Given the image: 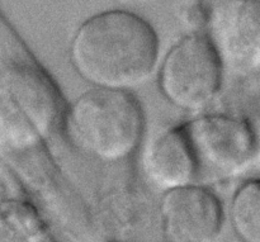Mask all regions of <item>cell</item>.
<instances>
[{
	"label": "cell",
	"instance_id": "6da1fadb",
	"mask_svg": "<svg viewBox=\"0 0 260 242\" xmlns=\"http://www.w3.org/2000/svg\"><path fill=\"white\" fill-rule=\"evenodd\" d=\"M157 55L154 28L126 10H108L86 19L70 45V61L84 80L95 88L119 91L146 83Z\"/></svg>",
	"mask_w": 260,
	"mask_h": 242
},
{
	"label": "cell",
	"instance_id": "7a4b0ae2",
	"mask_svg": "<svg viewBox=\"0 0 260 242\" xmlns=\"http://www.w3.org/2000/svg\"><path fill=\"white\" fill-rule=\"evenodd\" d=\"M69 137L98 161L114 164L137 150L144 132V116L128 91L95 88L79 96L68 112Z\"/></svg>",
	"mask_w": 260,
	"mask_h": 242
},
{
	"label": "cell",
	"instance_id": "3957f363",
	"mask_svg": "<svg viewBox=\"0 0 260 242\" xmlns=\"http://www.w3.org/2000/svg\"><path fill=\"white\" fill-rule=\"evenodd\" d=\"M60 116V99L47 76L27 66L0 75V140L29 147L47 139Z\"/></svg>",
	"mask_w": 260,
	"mask_h": 242
},
{
	"label": "cell",
	"instance_id": "277c9868",
	"mask_svg": "<svg viewBox=\"0 0 260 242\" xmlns=\"http://www.w3.org/2000/svg\"><path fill=\"white\" fill-rule=\"evenodd\" d=\"M223 66L211 38L192 34L167 53L159 73V85L168 101L183 111L205 108L216 98Z\"/></svg>",
	"mask_w": 260,
	"mask_h": 242
},
{
	"label": "cell",
	"instance_id": "5b68a950",
	"mask_svg": "<svg viewBox=\"0 0 260 242\" xmlns=\"http://www.w3.org/2000/svg\"><path fill=\"white\" fill-rule=\"evenodd\" d=\"M197 167L221 178H233L253 167L259 141L246 121L229 116H205L183 127Z\"/></svg>",
	"mask_w": 260,
	"mask_h": 242
},
{
	"label": "cell",
	"instance_id": "8992f818",
	"mask_svg": "<svg viewBox=\"0 0 260 242\" xmlns=\"http://www.w3.org/2000/svg\"><path fill=\"white\" fill-rule=\"evenodd\" d=\"M160 216L167 242H216L223 227L218 198L193 184L165 192Z\"/></svg>",
	"mask_w": 260,
	"mask_h": 242
},
{
	"label": "cell",
	"instance_id": "52a82bcc",
	"mask_svg": "<svg viewBox=\"0 0 260 242\" xmlns=\"http://www.w3.org/2000/svg\"><path fill=\"white\" fill-rule=\"evenodd\" d=\"M223 68L260 73V0H233L216 14L211 38Z\"/></svg>",
	"mask_w": 260,
	"mask_h": 242
},
{
	"label": "cell",
	"instance_id": "ba28073f",
	"mask_svg": "<svg viewBox=\"0 0 260 242\" xmlns=\"http://www.w3.org/2000/svg\"><path fill=\"white\" fill-rule=\"evenodd\" d=\"M145 175L162 192L190 185L198 172L188 137L183 128L168 129L147 144L142 156Z\"/></svg>",
	"mask_w": 260,
	"mask_h": 242
},
{
	"label": "cell",
	"instance_id": "9c48e42d",
	"mask_svg": "<svg viewBox=\"0 0 260 242\" xmlns=\"http://www.w3.org/2000/svg\"><path fill=\"white\" fill-rule=\"evenodd\" d=\"M230 218L241 241L260 242V180H249L236 190Z\"/></svg>",
	"mask_w": 260,
	"mask_h": 242
},
{
	"label": "cell",
	"instance_id": "30bf717a",
	"mask_svg": "<svg viewBox=\"0 0 260 242\" xmlns=\"http://www.w3.org/2000/svg\"><path fill=\"white\" fill-rule=\"evenodd\" d=\"M38 242H52V241H50V240H47V238H42V240H40Z\"/></svg>",
	"mask_w": 260,
	"mask_h": 242
}]
</instances>
